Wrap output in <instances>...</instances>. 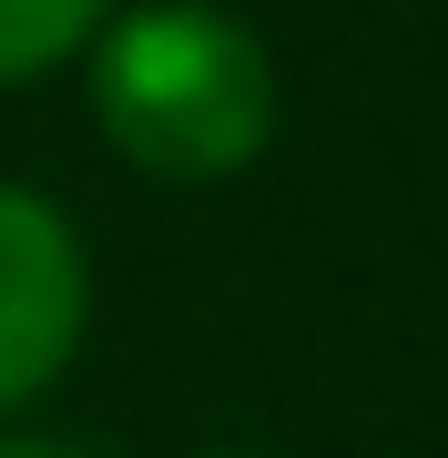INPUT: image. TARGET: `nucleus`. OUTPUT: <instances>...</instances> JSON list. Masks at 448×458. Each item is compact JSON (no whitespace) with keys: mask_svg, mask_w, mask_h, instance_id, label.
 Listing matches in <instances>:
<instances>
[{"mask_svg":"<svg viewBox=\"0 0 448 458\" xmlns=\"http://www.w3.org/2000/svg\"><path fill=\"white\" fill-rule=\"evenodd\" d=\"M102 21H113V0H0V92L82 62L102 41Z\"/></svg>","mask_w":448,"mask_h":458,"instance_id":"3","label":"nucleus"},{"mask_svg":"<svg viewBox=\"0 0 448 458\" xmlns=\"http://www.w3.org/2000/svg\"><path fill=\"white\" fill-rule=\"evenodd\" d=\"M92 327V265L82 234L62 225V204L0 183V418L31 408V397L82 357Z\"/></svg>","mask_w":448,"mask_h":458,"instance_id":"2","label":"nucleus"},{"mask_svg":"<svg viewBox=\"0 0 448 458\" xmlns=\"http://www.w3.org/2000/svg\"><path fill=\"white\" fill-rule=\"evenodd\" d=\"M0 458H92V448H72V438H0Z\"/></svg>","mask_w":448,"mask_h":458,"instance_id":"4","label":"nucleus"},{"mask_svg":"<svg viewBox=\"0 0 448 458\" xmlns=\"http://www.w3.org/2000/svg\"><path fill=\"white\" fill-rule=\"evenodd\" d=\"M92 123L153 183H234L275 132V62L215 0H143L92 41Z\"/></svg>","mask_w":448,"mask_h":458,"instance_id":"1","label":"nucleus"}]
</instances>
